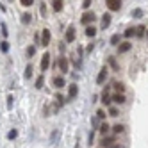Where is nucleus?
<instances>
[{"label":"nucleus","instance_id":"obj_1","mask_svg":"<svg viewBox=\"0 0 148 148\" xmlns=\"http://www.w3.org/2000/svg\"><path fill=\"white\" fill-rule=\"evenodd\" d=\"M95 20H97L95 13H93V11H86V13L82 14V18H80V23H82V25H91Z\"/></svg>","mask_w":148,"mask_h":148},{"label":"nucleus","instance_id":"obj_2","mask_svg":"<svg viewBox=\"0 0 148 148\" xmlns=\"http://www.w3.org/2000/svg\"><path fill=\"white\" fill-rule=\"evenodd\" d=\"M105 5L109 7V11H120L121 9V0H105Z\"/></svg>","mask_w":148,"mask_h":148},{"label":"nucleus","instance_id":"obj_3","mask_svg":"<svg viewBox=\"0 0 148 148\" xmlns=\"http://www.w3.org/2000/svg\"><path fill=\"white\" fill-rule=\"evenodd\" d=\"M107 75H109V70L107 68H102L100 71H98V77H97V84H103L105 80H107Z\"/></svg>","mask_w":148,"mask_h":148},{"label":"nucleus","instance_id":"obj_4","mask_svg":"<svg viewBox=\"0 0 148 148\" xmlns=\"http://www.w3.org/2000/svg\"><path fill=\"white\" fill-rule=\"evenodd\" d=\"M43 47H48L50 43V30L48 29H43V32H41V41H39Z\"/></svg>","mask_w":148,"mask_h":148},{"label":"nucleus","instance_id":"obj_5","mask_svg":"<svg viewBox=\"0 0 148 148\" xmlns=\"http://www.w3.org/2000/svg\"><path fill=\"white\" fill-rule=\"evenodd\" d=\"M50 66V54L47 52V54H43V57H41V71H47Z\"/></svg>","mask_w":148,"mask_h":148},{"label":"nucleus","instance_id":"obj_6","mask_svg":"<svg viewBox=\"0 0 148 148\" xmlns=\"http://www.w3.org/2000/svg\"><path fill=\"white\" fill-rule=\"evenodd\" d=\"M73 41H75V27L70 25L66 30V43H73Z\"/></svg>","mask_w":148,"mask_h":148},{"label":"nucleus","instance_id":"obj_7","mask_svg":"<svg viewBox=\"0 0 148 148\" xmlns=\"http://www.w3.org/2000/svg\"><path fill=\"white\" fill-rule=\"evenodd\" d=\"M68 68H70V64H68V59L61 56V59H59V70L62 71V75H64V73H68Z\"/></svg>","mask_w":148,"mask_h":148},{"label":"nucleus","instance_id":"obj_8","mask_svg":"<svg viewBox=\"0 0 148 148\" xmlns=\"http://www.w3.org/2000/svg\"><path fill=\"white\" fill-rule=\"evenodd\" d=\"M79 95V88H77V84H70L68 86V98H75Z\"/></svg>","mask_w":148,"mask_h":148},{"label":"nucleus","instance_id":"obj_9","mask_svg":"<svg viewBox=\"0 0 148 148\" xmlns=\"http://www.w3.org/2000/svg\"><path fill=\"white\" fill-rule=\"evenodd\" d=\"M52 84H54V86L57 88V89H61L62 86H66V82H64V77H54V80H52Z\"/></svg>","mask_w":148,"mask_h":148},{"label":"nucleus","instance_id":"obj_10","mask_svg":"<svg viewBox=\"0 0 148 148\" xmlns=\"http://www.w3.org/2000/svg\"><path fill=\"white\" fill-rule=\"evenodd\" d=\"M111 100L116 102V103H120V105L127 102V98H125V95H123V93H116V95H112V98H111Z\"/></svg>","mask_w":148,"mask_h":148},{"label":"nucleus","instance_id":"obj_11","mask_svg":"<svg viewBox=\"0 0 148 148\" xmlns=\"http://www.w3.org/2000/svg\"><path fill=\"white\" fill-rule=\"evenodd\" d=\"M132 48V43H129V41H125V43H120L118 45V52L120 54H125V52H129Z\"/></svg>","mask_w":148,"mask_h":148},{"label":"nucleus","instance_id":"obj_12","mask_svg":"<svg viewBox=\"0 0 148 148\" xmlns=\"http://www.w3.org/2000/svg\"><path fill=\"white\" fill-rule=\"evenodd\" d=\"M52 9H54L56 13L62 11V0H52Z\"/></svg>","mask_w":148,"mask_h":148},{"label":"nucleus","instance_id":"obj_13","mask_svg":"<svg viewBox=\"0 0 148 148\" xmlns=\"http://www.w3.org/2000/svg\"><path fill=\"white\" fill-rule=\"evenodd\" d=\"M95 34H97V27L86 25V36H88V38H95Z\"/></svg>","mask_w":148,"mask_h":148},{"label":"nucleus","instance_id":"obj_14","mask_svg":"<svg viewBox=\"0 0 148 148\" xmlns=\"http://www.w3.org/2000/svg\"><path fill=\"white\" fill-rule=\"evenodd\" d=\"M114 141H116V137H103V139H102V146L107 148V146L114 145Z\"/></svg>","mask_w":148,"mask_h":148},{"label":"nucleus","instance_id":"obj_15","mask_svg":"<svg viewBox=\"0 0 148 148\" xmlns=\"http://www.w3.org/2000/svg\"><path fill=\"white\" fill-rule=\"evenodd\" d=\"M109 25H111V14H103V18H102V27L107 29Z\"/></svg>","mask_w":148,"mask_h":148},{"label":"nucleus","instance_id":"obj_16","mask_svg":"<svg viewBox=\"0 0 148 148\" xmlns=\"http://www.w3.org/2000/svg\"><path fill=\"white\" fill-rule=\"evenodd\" d=\"M102 103H103V105H109V103H111V97H109L107 89H105V91L102 93Z\"/></svg>","mask_w":148,"mask_h":148},{"label":"nucleus","instance_id":"obj_17","mask_svg":"<svg viewBox=\"0 0 148 148\" xmlns=\"http://www.w3.org/2000/svg\"><path fill=\"white\" fill-rule=\"evenodd\" d=\"M145 34H146V27H143V25L136 27V36H137V38H143Z\"/></svg>","mask_w":148,"mask_h":148},{"label":"nucleus","instance_id":"obj_18","mask_svg":"<svg viewBox=\"0 0 148 148\" xmlns=\"http://www.w3.org/2000/svg\"><path fill=\"white\" fill-rule=\"evenodd\" d=\"M123 130H125V125H121V123H118V125L112 127V132H114V134H121Z\"/></svg>","mask_w":148,"mask_h":148},{"label":"nucleus","instance_id":"obj_19","mask_svg":"<svg viewBox=\"0 0 148 148\" xmlns=\"http://www.w3.org/2000/svg\"><path fill=\"white\" fill-rule=\"evenodd\" d=\"M22 22L27 25V23H30V22H32V14H30V13H23V16H22Z\"/></svg>","mask_w":148,"mask_h":148},{"label":"nucleus","instance_id":"obj_20","mask_svg":"<svg viewBox=\"0 0 148 148\" xmlns=\"http://www.w3.org/2000/svg\"><path fill=\"white\" fill-rule=\"evenodd\" d=\"M109 64H111V68H112L114 71H118V70H120V66H118V62H116L114 57H109Z\"/></svg>","mask_w":148,"mask_h":148},{"label":"nucleus","instance_id":"obj_21","mask_svg":"<svg viewBox=\"0 0 148 148\" xmlns=\"http://www.w3.org/2000/svg\"><path fill=\"white\" fill-rule=\"evenodd\" d=\"M134 34H136V27H129L125 30V38H132Z\"/></svg>","mask_w":148,"mask_h":148},{"label":"nucleus","instance_id":"obj_22","mask_svg":"<svg viewBox=\"0 0 148 148\" xmlns=\"http://www.w3.org/2000/svg\"><path fill=\"white\" fill-rule=\"evenodd\" d=\"M43 82H45V77H43V75H39V77L36 79V88L41 89V88H43Z\"/></svg>","mask_w":148,"mask_h":148},{"label":"nucleus","instance_id":"obj_23","mask_svg":"<svg viewBox=\"0 0 148 148\" xmlns=\"http://www.w3.org/2000/svg\"><path fill=\"white\" fill-rule=\"evenodd\" d=\"M114 89L118 91V93H123V91H125V86H123L121 82H114Z\"/></svg>","mask_w":148,"mask_h":148},{"label":"nucleus","instance_id":"obj_24","mask_svg":"<svg viewBox=\"0 0 148 148\" xmlns=\"http://www.w3.org/2000/svg\"><path fill=\"white\" fill-rule=\"evenodd\" d=\"M30 77H32V66L27 64V68H25V79H30Z\"/></svg>","mask_w":148,"mask_h":148},{"label":"nucleus","instance_id":"obj_25","mask_svg":"<svg viewBox=\"0 0 148 148\" xmlns=\"http://www.w3.org/2000/svg\"><path fill=\"white\" fill-rule=\"evenodd\" d=\"M111 45H120V34H114L111 38Z\"/></svg>","mask_w":148,"mask_h":148},{"label":"nucleus","instance_id":"obj_26","mask_svg":"<svg viewBox=\"0 0 148 148\" xmlns=\"http://www.w3.org/2000/svg\"><path fill=\"white\" fill-rule=\"evenodd\" d=\"M109 129H111V127H109V125H107V123H105V121H103V123H102V125H100V132H102V134H105V132H107V130H109Z\"/></svg>","mask_w":148,"mask_h":148},{"label":"nucleus","instance_id":"obj_27","mask_svg":"<svg viewBox=\"0 0 148 148\" xmlns=\"http://www.w3.org/2000/svg\"><path fill=\"white\" fill-rule=\"evenodd\" d=\"M97 118H98V120H105V111H103V109H98V111H97Z\"/></svg>","mask_w":148,"mask_h":148},{"label":"nucleus","instance_id":"obj_28","mask_svg":"<svg viewBox=\"0 0 148 148\" xmlns=\"http://www.w3.org/2000/svg\"><path fill=\"white\" fill-rule=\"evenodd\" d=\"M0 50H2V52H9V43H7V41L0 43Z\"/></svg>","mask_w":148,"mask_h":148},{"label":"nucleus","instance_id":"obj_29","mask_svg":"<svg viewBox=\"0 0 148 148\" xmlns=\"http://www.w3.org/2000/svg\"><path fill=\"white\" fill-rule=\"evenodd\" d=\"M34 54H36V48H34V47H29V48H27V57H32Z\"/></svg>","mask_w":148,"mask_h":148},{"label":"nucleus","instance_id":"obj_30","mask_svg":"<svg viewBox=\"0 0 148 148\" xmlns=\"http://www.w3.org/2000/svg\"><path fill=\"white\" fill-rule=\"evenodd\" d=\"M132 16L141 18V16H143V11H141V9H134V11H132Z\"/></svg>","mask_w":148,"mask_h":148},{"label":"nucleus","instance_id":"obj_31","mask_svg":"<svg viewBox=\"0 0 148 148\" xmlns=\"http://www.w3.org/2000/svg\"><path fill=\"white\" fill-rule=\"evenodd\" d=\"M20 4H22V5H27V7H29V5H32V4H34V0H20Z\"/></svg>","mask_w":148,"mask_h":148},{"label":"nucleus","instance_id":"obj_32","mask_svg":"<svg viewBox=\"0 0 148 148\" xmlns=\"http://www.w3.org/2000/svg\"><path fill=\"white\" fill-rule=\"evenodd\" d=\"M39 11H41V16H47V5L41 4V5H39Z\"/></svg>","mask_w":148,"mask_h":148},{"label":"nucleus","instance_id":"obj_33","mask_svg":"<svg viewBox=\"0 0 148 148\" xmlns=\"http://www.w3.org/2000/svg\"><path fill=\"white\" fill-rule=\"evenodd\" d=\"M109 116H118V109H116V107H111V109H109Z\"/></svg>","mask_w":148,"mask_h":148},{"label":"nucleus","instance_id":"obj_34","mask_svg":"<svg viewBox=\"0 0 148 148\" xmlns=\"http://www.w3.org/2000/svg\"><path fill=\"white\" fill-rule=\"evenodd\" d=\"M91 2H93V0H84V2H82V7H84V9H88V7L91 5Z\"/></svg>","mask_w":148,"mask_h":148},{"label":"nucleus","instance_id":"obj_35","mask_svg":"<svg viewBox=\"0 0 148 148\" xmlns=\"http://www.w3.org/2000/svg\"><path fill=\"white\" fill-rule=\"evenodd\" d=\"M16 136H18V132H16V130H11V132H9V136H7V137H9V139H14Z\"/></svg>","mask_w":148,"mask_h":148},{"label":"nucleus","instance_id":"obj_36","mask_svg":"<svg viewBox=\"0 0 148 148\" xmlns=\"http://www.w3.org/2000/svg\"><path fill=\"white\" fill-rule=\"evenodd\" d=\"M2 34H4V38H7V27L5 25H2Z\"/></svg>","mask_w":148,"mask_h":148},{"label":"nucleus","instance_id":"obj_37","mask_svg":"<svg viewBox=\"0 0 148 148\" xmlns=\"http://www.w3.org/2000/svg\"><path fill=\"white\" fill-rule=\"evenodd\" d=\"M107 148H121L120 145H111V146H107Z\"/></svg>","mask_w":148,"mask_h":148},{"label":"nucleus","instance_id":"obj_38","mask_svg":"<svg viewBox=\"0 0 148 148\" xmlns=\"http://www.w3.org/2000/svg\"><path fill=\"white\" fill-rule=\"evenodd\" d=\"M145 36H146V38H148V29H146V34H145Z\"/></svg>","mask_w":148,"mask_h":148}]
</instances>
